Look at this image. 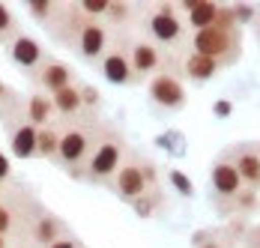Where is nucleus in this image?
Listing matches in <instances>:
<instances>
[{"instance_id":"obj_1","label":"nucleus","mask_w":260,"mask_h":248,"mask_svg":"<svg viewBox=\"0 0 260 248\" xmlns=\"http://www.w3.org/2000/svg\"><path fill=\"white\" fill-rule=\"evenodd\" d=\"M135 24L141 27V39L153 42L165 57H180L182 51H188V27L182 21V15L174 9V3H138V18Z\"/></svg>"},{"instance_id":"obj_2","label":"nucleus","mask_w":260,"mask_h":248,"mask_svg":"<svg viewBox=\"0 0 260 248\" xmlns=\"http://www.w3.org/2000/svg\"><path fill=\"white\" fill-rule=\"evenodd\" d=\"M102 126L99 117H78V120H69V123L60 129V147L54 156V165L60 171H66L69 176L81 179L84 176V165L90 159V152L96 147L99 135H102Z\"/></svg>"},{"instance_id":"obj_3","label":"nucleus","mask_w":260,"mask_h":248,"mask_svg":"<svg viewBox=\"0 0 260 248\" xmlns=\"http://www.w3.org/2000/svg\"><path fill=\"white\" fill-rule=\"evenodd\" d=\"M129 141H126V135L120 132V129H114V126H102V135H99V141H96V147L90 152V159H87V165H84V176H81V182H90V185H111L114 182V176L120 171V165L126 162V156H129Z\"/></svg>"},{"instance_id":"obj_4","label":"nucleus","mask_w":260,"mask_h":248,"mask_svg":"<svg viewBox=\"0 0 260 248\" xmlns=\"http://www.w3.org/2000/svg\"><path fill=\"white\" fill-rule=\"evenodd\" d=\"M156 185H161L158 165L150 156L138 152V149H129L126 162L120 165V171H117L114 182H111L114 195L120 200H126V203H135L144 192H150V189H156Z\"/></svg>"},{"instance_id":"obj_5","label":"nucleus","mask_w":260,"mask_h":248,"mask_svg":"<svg viewBox=\"0 0 260 248\" xmlns=\"http://www.w3.org/2000/svg\"><path fill=\"white\" fill-rule=\"evenodd\" d=\"M188 51L215 60L221 69H231L239 60V51H242V30L224 24H212L207 30H198V33L188 36Z\"/></svg>"},{"instance_id":"obj_6","label":"nucleus","mask_w":260,"mask_h":248,"mask_svg":"<svg viewBox=\"0 0 260 248\" xmlns=\"http://www.w3.org/2000/svg\"><path fill=\"white\" fill-rule=\"evenodd\" d=\"M147 102L161 114H177V111L185 108V84H182L180 75L174 72L171 60L165 63L161 72H156L147 81Z\"/></svg>"},{"instance_id":"obj_7","label":"nucleus","mask_w":260,"mask_h":248,"mask_svg":"<svg viewBox=\"0 0 260 248\" xmlns=\"http://www.w3.org/2000/svg\"><path fill=\"white\" fill-rule=\"evenodd\" d=\"M129 33H111V48L105 51V57L99 60V75L111 87H135L141 84L135 72H132V60H129Z\"/></svg>"},{"instance_id":"obj_8","label":"nucleus","mask_w":260,"mask_h":248,"mask_svg":"<svg viewBox=\"0 0 260 248\" xmlns=\"http://www.w3.org/2000/svg\"><path fill=\"white\" fill-rule=\"evenodd\" d=\"M174 9L182 15L188 33L207 30V27H212V24L236 27L228 3H215V0H180V3H174Z\"/></svg>"},{"instance_id":"obj_9","label":"nucleus","mask_w":260,"mask_h":248,"mask_svg":"<svg viewBox=\"0 0 260 248\" xmlns=\"http://www.w3.org/2000/svg\"><path fill=\"white\" fill-rule=\"evenodd\" d=\"M36 212H39V206L33 200L27 203V195H15V192H9L6 198L0 195V236H6V239L27 236L30 219Z\"/></svg>"},{"instance_id":"obj_10","label":"nucleus","mask_w":260,"mask_h":248,"mask_svg":"<svg viewBox=\"0 0 260 248\" xmlns=\"http://www.w3.org/2000/svg\"><path fill=\"white\" fill-rule=\"evenodd\" d=\"M209 185H212V200H215L218 212H221V215H228V206H231L234 198L245 189V185H242V179H239V174L234 171V165H231V159H228V152H221V156L212 162Z\"/></svg>"},{"instance_id":"obj_11","label":"nucleus","mask_w":260,"mask_h":248,"mask_svg":"<svg viewBox=\"0 0 260 248\" xmlns=\"http://www.w3.org/2000/svg\"><path fill=\"white\" fill-rule=\"evenodd\" d=\"M224 152H228L234 171L242 179V185L260 195V141H239Z\"/></svg>"},{"instance_id":"obj_12","label":"nucleus","mask_w":260,"mask_h":248,"mask_svg":"<svg viewBox=\"0 0 260 248\" xmlns=\"http://www.w3.org/2000/svg\"><path fill=\"white\" fill-rule=\"evenodd\" d=\"M69 48L75 51L87 66H99L105 51L111 48V30L105 24H99V21H87L78 30V36H75V42Z\"/></svg>"},{"instance_id":"obj_13","label":"nucleus","mask_w":260,"mask_h":248,"mask_svg":"<svg viewBox=\"0 0 260 248\" xmlns=\"http://www.w3.org/2000/svg\"><path fill=\"white\" fill-rule=\"evenodd\" d=\"M33 78V84L39 87V93H45V96H51L57 90H63V87H72V84H78V72L69 66V63H63V60H54L48 57L36 72L30 75Z\"/></svg>"},{"instance_id":"obj_14","label":"nucleus","mask_w":260,"mask_h":248,"mask_svg":"<svg viewBox=\"0 0 260 248\" xmlns=\"http://www.w3.org/2000/svg\"><path fill=\"white\" fill-rule=\"evenodd\" d=\"M168 60H171L174 72L180 75L182 81H191V84H207V81H212L218 72H224L215 60L201 57V54H194V51H182L180 57H168Z\"/></svg>"},{"instance_id":"obj_15","label":"nucleus","mask_w":260,"mask_h":248,"mask_svg":"<svg viewBox=\"0 0 260 248\" xmlns=\"http://www.w3.org/2000/svg\"><path fill=\"white\" fill-rule=\"evenodd\" d=\"M6 57H9L12 66H18L24 75H33L45 60H48V54H45V48H42V42L33 39V36H27V33H21L18 39H12V42L6 45Z\"/></svg>"},{"instance_id":"obj_16","label":"nucleus","mask_w":260,"mask_h":248,"mask_svg":"<svg viewBox=\"0 0 260 248\" xmlns=\"http://www.w3.org/2000/svg\"><path fill=\"white\" fill-rule=\"evenodd\" d=\"M129 60H132V72H135L138 81H150V78L156 72H161L165 63H168V57H165L153 42H147V39H132Z\"/></svg>"},{"instance_id":"obj_17","label":"nucleus","mask_w":260,"mask_h":248,"mask_svg":"<svg viewBox=\"0 0 260 248\" xmlns=\"http://www.w3.org/2000/svg\"><path fill=\"white\" fill-rule=\"evenodd\" d=\"M66 233H69L66 222H63L60 215L48 212V209H42V206H39V212L30 219V227H27V236H30V242L36 248L54 245V242H57L60 236H66Z\"/></svg>"},{"instance_id":"obj_18","label":"nucleus","mask_w":260,"mask_h":248,"mask_svg":"<svg viewBox=\"0 0 260 248\" xmlns=\"http://www.w3.org/2000/svg\"><path fill=\"white\" fill-rule=\"evenodd\" d=\"M21 120L30 123L33 129H45V126H54L57 123V117H54V105H51V96H45V93H30L24 96L21 102Z\"/></svg>"},{"instance_id":"obj_19","label":"nucleus","mask_w":260,"mask_h":248,"mask_svg":"<svg viewBox=\"0 0 260 248\" xmlns=\"http://www.w3.org/2000/svg\"><path fill=\"white\" fill-rule=\"evenodd\" d=\"M3 129L9 132V152L15 159H36V132L39 129H33L24 120H15Z\"/></svg>"},{"instance_id":"obj_20","label":"nucleus","mask_w":260,"mask_h":248,"mask_svg":"<svg viewBox=\"0 0 260 248\" xmlns=\"http://www.w3.org/2000/svg\"><path fill=\"white\" fill-rule=\"evenodd\" d=\"M138 18V3H126V0H108L102 24L111 33H129V27Z\"/></svg>"},{"instance_id":"obj_21","label":"nucleus","mask_w":260,"mask_h":248,"mask_svg":"<svg viewBox=\"0 0 260 248\" xmlns=\"http://www.w3.org/2000/svg\"><path fill=\"white\" fill-rule=\"evenodd\" d=\"M51 105H54V117H57V120H63V123H69V120H78V117H84L78 84H72V87H63V90L51 93Z\"/></svg>"},{"instance_id":"obj_22","label":"nucleus","mask_w":260,"mask_h":248,"mask_svg":"<svg viewBox=\"0 0 260 248\" xmlns=\"http://www.w3.org/2000/svg\"><path fill=\"white\" fill-rule=\"evenodd\" d=\"M21 102H24V96L0 78V123L9 126L15 120H21Z\"/></svg>"},{"instance_id":"obj_23","label":"nucleus","mask_w":260,"mask_h":248,"mask_svg":"<svg viewBox=\"0 0 260 248\" xmlns=\"http://www.w3.org/2000/svg\"><path fill=\"white\" fill-rule=\"evenodd\" d=\"M57 147H60V126H45L36 132V159H45V162H54L57 156Z\"/></svg>"},{"instance_id":"obj_24","label":"nucleus","mask_w":260,"mask_h":248,"mask_svg":"<svg viewBox=\"0 0 260 248\" xmlns=\"http://www.w3.org/2000/svg\"><path fill=\"white\" fill-rule=\"evenodd\" d=\"M60 9H63V3H54V0H30V3H24V12L42 27H51L54 18L60 15Z\"/></svg>"},{"instance_id":"obj_25","label":"nucleus","mask_w":260,"mask_h":248,"mask_svg":"<svg viewBox=\"0 0 260 248\" xmlns=\"http://www.w3.org/2000/svg\"><path fill=\"white\" fill-rule=\"evenodd\" d=\"M132 206H135V212H138L141 219H153V215H158V212L165 209V189H161V185H156V189L144 192V195L135 200Z\"/></svg>"},{"instance_id":"obj_26","label":"nucleus","mask_w":260,"mask_h":248,"mask_svg":"<svg viewBox=\"0 0 260 248\" xmlns=\"http://www.w3.org/2000/svg\"><path fill=\"white\" fill-rule=\"evenodd\" d=\"M24 30H21V21L15 18V12L6 6V3H0V45L6 48L12 39H18Z\"/></svg>"},{"instance_id":"obj_27","label":"nucleus","mask_w":260,"mask_h":248,"mask_svg":"<svg viewBox=\"0 0 260 248\" xmlns=\"http://www.w3.org/2000/svg\"><path fill=\"white\" fill-rule=\"evenodd\" d=\"M257 192H251V189H242V192H239V195H236L234 198V203H231V206H228V215H231V219H242V215H251V212H257Z\"/></svg>"},{"instance_id":"obj_28","label":"nucleus","mask_w":260,"mask_h":248,"mask_svg":"<svg viewBox=\"0 0 260 248\" xmlns=\"http://www.w3.org/2000/svg\"><path fill=\"white\" fill-rule=\"evenodd\" d=\"M231 242H234V236L224 233V230H201V233H194V239H191L194 248H234Z\"/></svg>"},{"instance_id":"obj_29","label":"nucleus","mask_w":260,"mask_h":248,"mask_svg":"<svg viewBox=\"0 0 260 248\" xmlns=\"http://www.w3.org/2000/svg\"><path fill=\"white\" fill-rule=\"evenodd\" d=\"M78 90H81V108H84V117H99V108H102V93L90 84H81L78 81Z\"/></svg>"},{"instance_id":"obj_30","label":"nucleus","mask_w":260,"mask_h":248,"mask_svg":"<svg viewBox=\"0 0 260 248\" xmlns=\"http://www.w3.org/2000/svg\"><path fill=\"white\" fill-rule=\"evenodd\" d=\"M171 182L177 185V192H180L182 198H191V192H194V189H191V179H188L185 174H180V171H171Z\"/></svg>"},{"instance_id":"obj_31","label":"nucleus","mask_w":260,"mask_h":248,"mask_svg":"<svg viewBox=\"0 0 260 248\" xmlns=\"http://www.w3.org/2000/svg\"><path fill=\"white\" fill-rule=\"evenodd\" d=\"M242 239H245V248H260V224L257 227H245Z\"/></svg>"},{"instance_id":"obj_32","label":"nucleus","mask_w":260,"mask_h":248,"mask_svg":"<svg viewBox=\"0 0 260 248\" xmlns=\"http://www.w3.org/2000/svg\"><path fill=\"white\" fill-rule=\"evenodd\" d=\"M48 248H84V245H81V242H78V236H75V233L69 230L66 236H60V239H57L54 245H48Z\"/></svg>"},{"instance_id":"obj_33","label":"nucleus","mask_w":260,"mask_h":248,"mask_svg":"<svg viewBox=\"0 0 260 248\" xmlns=\"http://www.w3.org/2000/svg\"><path fill=\"white\" fill-rule=\"evenodd\" d=\"M12 176V162H9V156L0 149V182H6Z\"/></svg>"},{"instance_id":"obj_34","label":"nucleus","mask_w":260,"mask_h":248,"mask_svg":"<svg viewBox=\"0 0 260 248\" xmlns=\"http://www.w3.org/2000/svg\"><path fill=\"white\" fill-rule=\"evenodd\" d=\"M228 111H231V105H221V102L215 105V114H228Z\"/></svg>"},{"instance_id":"obj_35","label":"nucleus","mask_w":260,"mask_h":248,"mask_svg":"<svg viewBox=\"0 0 260 248\" xmlns=\"http://www.w3.org/2000/svg\"><path fill=\"white\" fill-rule=\"evenodd\" d=\"M0 248H12V245H9V239H6V236H0Z\"/></svg>"},{"instance_id":"obj_36","label":"nucleus","mask_w":260,"mask_h":248,"mask_svg":"<svg viewBox=\"0 0 260 248\" xmlns=\"http://www.w3.org/2000/svg\"><path fill=\"white\" fill-rule=\"evenodd\" d=\"M254 33H257V39H260V18H257V24H254Z\"/></svg>"}]
</instances>
